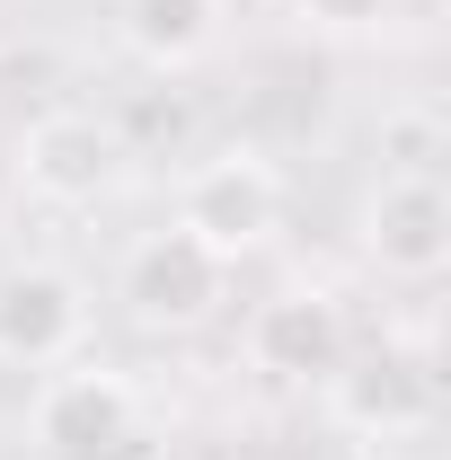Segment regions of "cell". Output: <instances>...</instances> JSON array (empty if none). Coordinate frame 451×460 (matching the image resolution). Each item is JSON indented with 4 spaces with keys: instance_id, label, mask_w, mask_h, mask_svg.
Returning a JSON list of instances; mask_svg holds the SVG:
<instances>
[{
    "instance_id": "cell-2",
    "label": "cell",
    "mask_w": 451,
    "mask_h": 460,
    "mask_svg": "<svg viewBox=\"0 0 451 460\" xmlns=\"http://www.w3.org/2000/svg\"><path fill=\"white\" fill-rule=\"evenodd\" d=\"M80 345V292L54 266H0V363H62Z\"/></svg>"
},
{
    "instance_id": "cell-10",
    "label": "cell",
    "mask_w": 451,
    "mask_h": 460,
    "mask_svg": "<svg viewBox=\"0 0 451 460\" xmlns=\"http://www.w3.org/2000/svg\"><path fill=\"white\" fill-rule=\"evenodd\" d=\"M301 9H310V18H328V27H372L390 0H301Z\"/></svg>"
},
{
    "instance_id": "cell-4",
    "label": "cell",
    "mask_w": 451,
    "mask_h": 460,
    "mask_svg": "<svg viewBox=\"0 0 451 460\" xmlns=\"http://www.w3.org/2000/svg\"><path fill=\"white\" fill-rule=\"evenodd\" d=\"M372 248H381V266H398V275H434L451 257V204H443V186L425 169L381 186V204H372Z\"/></svg>"
},
{
    "instance_id": "cell-1",
    "label": "cell",
    "mask_w": 451,
    "mask_h": 460,
    "mask_svg": "<svg viewBox=\"0 0 451 460\" xmlns=\"http://www.w3.org/2000/svg\"><path fill=\"white\" fill-rule=\"evenodd\" d=\"M177 230H186V239H204L213 257L257 248V239L275 230V169H266V160H248V151L204 160V169L186 177V213H177Z\"/></svg>"
},
{
    "instance_id": "cell-9",
    "label": "cell",
    "mask_w": 451,
    "mask_h": 460,
    "mask_svg": "<svg viewBox=\"0 0 451 460\" xmlns=\"http://www.w3.org/2000/svg\"><path fill=\"white\" fill-rule=\"evenodd\" d=\"M345 416H354V425H416V416H425V372H407V363L354 372V381H345Z\"/></svg>"
},
{
    "instance_id": "cell-3",
    "label": "cell",
    "mask_w": 451,
    "mask_h": 460,
    "mask_svg": "<svg viewBox=\"0 0 451 460\" xmlns=\"http://www.w3.org/2000/svg\"><path fill=\"white\" fill-rule=\"evenodd\" d=\"M124 292H133V310H142V319H204V310L222 301V257H213L204 239L169 230V239L133 248Z\"/></svg>"
},
{
    "instance_id": "cell-5",
    "label": "cell",
    "mask_w": 451,
    "mask_h": 460,
    "mask_svg": "<svg viewBox=\"0 0 451 460\" xmlns=\"http://www.w3.org/2000/svg\"><path fill=\"white\" fill-rule=\"evenodd\" d=\"M115 169V142L89 124V115H45L36 133H27V177L62 195V204H80V195H98Z\"/></svg>"
},
{
    "instance_id": "cell-7",
    "label": "cell",
    "mask_w": 451,
    "mask_h": 460,
    "mask_svg": "<svg viewBox=\"0 0 451 460\" xmlns=\"http://www.w3.org/2000/svg\"><path fill=\"white\" fill-rule=\"evenodd\" d=\"M124 416H133V399L115 390L107 372H71V381H54L45 407H36L45 443H62V452H98V443H115V434H124Z\"/></svg>"
},
{
    "instance_id": "cell-6",
    "label": "cell",
    "mask_w": 451,
    "mask_h": 460,
    "mask_svg": "<svg viewBox=\"0 0 451 460\" xmlns=\"http://www.w3.org/2000/svg\"><path fill=\"white\" fill-rule=\"evenodd\" d=\"M337 354H345V328H337L328 301L292 292V301L257 310V363L266 372H337Z\"/></svg>"
},
{
    "instance_id": "cell-8",
    "label": "cell",
    "mask_w": 451,
    "mask_h": 460,
    "mask_svg": "<svg viewBox=\"0 0 451 460\" xmlns=\"http://www.w3.org/2000/svg\"><path fill=\"white\" fill-rule=\"evenodd\" d=\"M124 36H133V54H151V62H186L213 36V0H133Z\"/></svg>"
}]
</instances>
